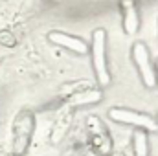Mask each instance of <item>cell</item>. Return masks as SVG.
Segmentation results:
<instances>
[{
	"mask_svg": "<svg viewBox=\"0 0 158 156\" xmlns=\"http://www.w3.org/2000/svg\"><path fill=\"white\" fill-rule=\"evenodd\" d=\"M132 149L134 156H149V142H147V132L136 129L132 134Z\"/></svg>",
	"mask_w": 158,
	"mask_h": 156,
	"instance_id": "obj_8",
	"label": "cell"
},
{
	"mask_svg": "<svg viewBox=\"0 0 158 156\" xmlns=\"http://www.w3.org/2000/svg\"><path fill=\"white\" fill-rule=\"evenodd\" d=\"M101 99H103V92L98 88H92V90H83L79 94H74L70 99V105L72 107H85V105L99 103Z\"/></svg>",
	"mask_w": 158,
	"mask_h": 156,
	"instance_id": "obj_7",
	"label": "cell"
},
{
	"mask_svg": "<svg viewBox=\"0 0 158 156\" xmlns=\"http://www.w3.org/2000/svg\"><path fill=\"white\" fill-rule=\"evenodd\" d=\"M109 117L116 123H123V125H131L134 129L145 130V132H156L158 130V123L156 119L149 114L143 112H136L131 109H121V107H112L109 110Z\"/></svg>",
	"mask_w": 158,
	"mask_h": 156,
	"instance_id": "obj_2",
	"label": "cell"
},
{
	"mask_svg": "<svg viewBox=\"0 0 158 156\" xmlns=\"http://www.w3.org/2000/svg\"><path fill=\"white\" fill-rule=\"evenodd\" d=\"M132 61L140 72V77L143 81V84L147 88H153L156 84V74H155V66L151 63V53L149 48L143 42H134L132 44Z\"/></svg>",
	"mask_w": 158,
	"mask_h": 156,
	"instance_id": "obj_3",
	"label": "cell"
},
{
	"mask_svg": "<svg viewBox=\"0 0 158 156\" xmlns=\"http://www.w3.org/2000/svg\"><path fill=\"white\" fill-rule=\"evenodd\" d=\"M90 55H92V66H94L98 83L101 86H107L110 83V72L107 64V31L103 28H98L92 33Z\"/></svg>",
	"mask_w": 158,
	"mask_h": 156,
	"instance_id": "obj_1",
	"label": "cell"
},
{
	"mask_svg": "<svg viewBox=\"0 0 158 156\" xmlns=\"http://www.w3.org/2000/svg\"><path fill=\"white\" fill-rule=\"evenodd\" d=\"M121 7V26L127 35H136L140 30V15L136 0H119Z\"/></svg>",
	"mask_w": 158,
	"mask_h": 156,
	"instance_id": "obj_5",
	"label": "cell"
},
{
	"mask_svg": "<svg viewBox=\"0 0 158 156\" xmlns=\"http://www.w3.org/2000/svg\"><path fill=\"white\" fill-rule=\"evenodd\" d=\"M48 39L52 44H57L64 50H70L74 53H79V55H85L88 53V44L79 37H74L70 33H64V31H50L48 33Z\"/></svg>",
	"mask_w": 158,
	"mask_h": 156,
	"instance_id": "obj_6",
	"label": "cell"
},
{
	"mask_svg": "<svg viewBox=\"0 0 158 156\" xmlns=\"http://www.w3.org/2000/svg\"><path fill=\"white\" fill-rule=\"evenodd\" d=\"M88 129H90V134H92V140H94L96 153L101 156L110 154V151H112V140L107 134V130H105L103 123L99 121V117H96V116L88 117Z\"/></svg>",
	"mask_w": 158,
	"mask_h": 156,
	"instance_id": "obj_4",
	"label": "cell"
},
{
	"mask_svg": "<svg viewBox=\"0 0 158 156\" xmlns=\"http://www.w3.org/2000/svg\"><path fill=\"white\" fill-rule=\"evenodd\" d=\"M155 74H156V83H158V61H156V66H155Z\"/></svg>",
	"mask_w": 158,
	"mask_h": 156,
	"instance_id": "obj_9",
	"label": "cell"
}]
</instances>
